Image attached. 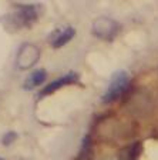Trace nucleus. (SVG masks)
I'll return each mask as SVG.
<instances>
[{
	"label": "nucleus",
	"instance_id": "f257e3e1",
	"mask_svg": "<svg viewBox=\"0 0 158 160\" xmlns=\"http://www.w3.org/2000/svg\"><path fill=\"white\" fill-rule=\"evenodd\" d=\"M130 84H131V76H130L128 72H125V70L115 72L113 74L111 80H110L107 92L103 96V103L110 104V103H114V102L120 100L128 92Z\"/></svg>",
	"mask_w": 158,
	"mask_h": 160
},
{
	"label": "nucleus",
	"instance_id": "f03ea898",
	"mask_svg": "<svg viewBox=\"0 0 158 160\" xmlns=\"http://www.w3.org/2000/svg\"><path fill=\"white\" fill-rule=\"evenodd\" d=\"M16 12L10 16L14 30L20 27H30L39 19L40 6L37 4H19L16 6Z\"/></svg>",
	"mask_w": 158,
	"mask_h": 160
},
{
	"label": "nucleus",
	"instance_id": "7ed1b4c3",
	"mask_svg": "<svg viewBox=\"0 0 158 160\" xmlns=\"http://www.w3.org/2000/svg\"><path fill=\"white\" fill-rule=\"evenodd\" d=\"M118 30H120V24L115 22V20L110 19V17H97L94 22H93V27H91V32L98 39L103 40H114L115 36L118 34Z\"/></svg>",
	"mask_w": 158,
	"mask_h": 160
},
{
	"label": "nucleus",
	"instance_id": "20e7f679",
	"mask_svg": "<svg viewBox=\"0 0 158 160\" xmlns=\"http://www.w3.org/2000/svg\"><path fill=\"white\" fill-rule=\"evenodd\" d=\"M40 59V50L33 43H23L16 54V66L20 70L33 67Z\"/></svg>",
	"mask_w": 158,
	"mask_h": 160
},
{
	"label": "nucleus",
	"instance_id": "39448f33",
	"mask_svg": "<svg viewBox=\"0 0 158 160\" xmlns=\"http://www.w3.org/2000/svg\"><path fill=\"white\" fill-rule=\"evenodd\" d=\"M76 36V30L71 26H64V27H59L50 34L49 42L54 49H60L64 44H67L70 40H73V37Z\"/></svg>",
	"mask_w": 158,
	"mask_h": 160
},
{
	"label": "nucleus",
	"instance_id": "423d86ee",
	"mask_svg": "<svg viewBox=\"0 0 158 160\" xmlns=\"http://www.w3.org/2000/svg\"><path fill=\"white\" fill-rule=\"evenodd\" d=\"M77 82H79V74L74 73V72H70V73L64 74V76L56 79L54 82L49 83L46 87H43V90L40 92V96L44 97V96H49V94H53L54 92L61 89V87L69 86V84H74V83H77Z\"/></svg>",
	"mask_w": 158,
	"mask_h": 160
},
{
	"label": "nucleus",
	"instance_id": "0eeeda50",
	"mask_svg": "<svg viewBox=\"0 0 158 160\" xmlns=\"http://www.w3.org/2000/svg\"><path fill=\"white\" fill-rule=\"evenodd\" d=\"M46 79H47V72H46V70H44V69H37L26 79L23 87L26 90H31V89H34V87L40 86L41 83H44V82H46Z\"/></svg>",
	"mask_w": 158,
	"mask_h": 160
},
{
	"label": "nucleus",
	"instance_id": "6e6552de",
	"mask_svg": "<svg viewBox=\"0 0 158 160\" xmlns=\"http://www.w3.org/2000/svg\"><path fill=\"white\" fill-rule=\"evenodd\" d=\"M141 152H142V144L135 142V143H131L130 146L121 149V152L118 154V160H138Z\"/></svg>",
	"mask_w": 158,
	"mask_h": 160
},
{
	"label": "nucleus",
	"instance_id": "1a4fd4ad",
	"mask_svg": "<svg viewBox=\"0 0 158 160\" xmlns=\"http://www.w3.org/2000/svg\"><path fill=\"white\" fill-rule=\"evenodd\" d=\"M17 134L14 133V132H7L6 134L3 136V139H2V143L4 144V146H9V144H12L16 140Z\"/></svg>",
	"mask_w": 158,
	"mask_h": 160
},
{
	"label": "nucleus",
	"instance_id": "9d476101",
	"mask_svg": "<svg viewBox=\"0 0 158 160\" xmlns=\"http://www.w3.org/2000/svg\"><path fill=\"white\" fill-rule=\"evenodd\" d=\"M0 160H3V159H0Z\"/></svg>",
	"mask_w": 158,
	"mask_h": 160
}]
</instances>
